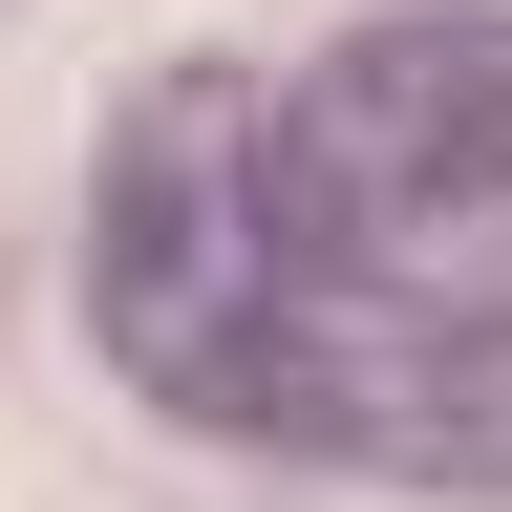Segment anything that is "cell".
I'll use <instances>...</instances> for the list:
<instances>
[{
    "mask_svg": "<svg viewBox=\"0 0 512 512\" xmlns=\"http://www.w3.org/2000/svg\"><path fill=\"white\" fill-rule=\"evenodd\" d=\"M278 171V406L256 448L512 491V22L406 0L256 86Z\"/></svg>",
    "mask_w": 512,
    "mask_h": 512,
    "instance_id": "1",
    "label": "cell"
}]
</instances>
